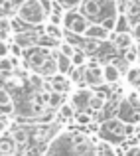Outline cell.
I'll return each mask as SVG.
<instances>
[{
  "mask_svg": "<svg viewBox=\"0 0 140 156\" xmlns=\"http://www.w3.org/2000/svg\"><path fill=\"white\" fill-rule=\"evenodd\" d=\"M79 10L91 24H105L121 14L118 0H83Z\"/></svg>",
  "mask_w": 140,
  "mask_h": 156,
  "instance_id": "obj_1",
  "label": "cell"
},
{
  "mask_svg": "<svg viewBox=\"0 0 140 156\" xmlns=\"http://www.w3.org/2000/svg\"><path fill=\"white\" fill-rule=\"evenodd\" d=\"M16 16L20 22L28 24V26H40L47 20V12L40 4V0H24L18 8H16Z\"/></svg>",
  "mask_w": 140,
  "mask_h": 156,
  "instance_id": "obj_2",
  "label": "cell"
},
{
  "mask_svg": "<svg viewBox=\"0 0 140 156\" xmlns=\"http://www.w3.org/2000/svg\"><path fill=\"white\" fill-rule=\"evenodd\" d=\"M126 122H122L121 119H109L101 125V138L110 144H117V142H122L126 138V130H124Z\"/></svg>",
  "mask_w": 140,
  "mask_h": 156,
  "instance_id": "obj_3",
  "label": "cell"
},
{
  "mask_svg": "<svg viewBox=\"0 0 140 156\" xmlns=\"http://www.w3.org/2000/svg\"><path fill=\"white\" fill-rule=\"evenodd\" d=\"M83 83L91 85V87H99L105 83V75H103V65H99L97 61H89L87 67L83 71Z\"/></svg>",
  "mask_w": 140,
  "mask_h": 156,
  "instance_id": "obj_4",
  "label": "cell"
},
{
  "mask_svg": "<svg viewBox=\"0 0 140 156\" xmlns=\"http://www.w3.org/2000/svg\"><path fill=\"white\" fill-rule=\"evenodd\" d=\"M118 119H121L122 122H132V125H136L138 122V111H136V107H134L132 103H130L128 99H122L121 103H118Z\"/></svg>",
  "mask_w": 140,
  "mask_h": 156,
  "instance_id": "obj_5",
  "label": "cell"
},
{
  "mask_svg": "<svg viewBox=\"0 0 140 156\" xmlns=\"http://www.w3.org/2000/svg\"><path fill=\"white\" fill-rule=\"evenodd\" d=\"M91 97H93V91H91V89L81 87V89H75V91L71 93V99H69V103L75 107V111H83L85 107H89Z\"/></svg>",
  "mask_w": 140,
  "mask_h": 156,
  "instance_id": "obj_6",
  "label": "cell"
},
{
  "mask_svg": "<svg viewBox=\"0 0 140 156\" xmlns=\"http://www.w3.org/2000/svg\"><path fill=\"white\" fill-rule=\"evenodd\" d=\"M47 55H51V53H49V50H46V48H32V51L28 53V57H26V61H28V65H32V67L36 69V71H40L42 65H44V61L47 59Z\"/></svg>",
  "mask_w": 140,
  "mask_h": 156,
  "instance_id": "obj_7",
  "label": "cell"
},
{
  "mask_svg": "<svg viewBox=\"0 0 140 156\" xmlns=\"http://www.w3.org/2000/svg\"><path fill=\"white\" fill-rule=\"evenodd\" d=\"M110 34H113V32H109L103 24H91V26L87 28V32H85V38L99 40V42H107V40H110Z\"/></svg>",
  "mask_w": 140,
  "mask_h": 156,
  "instance_id": "obj_8",
  "label": "cell"
},
{
  "mask_svg": "<svg viewBox=\"0 0 140 156\" xmlns=\"http://www.w3.org/2000/svg\"><path fill=\"white\" fill-rule=\"evenodd\" d=\"M71 83H73V81L69 79L67 75H63V73H55V75L51 77V81H49V87H51V91L67 93L69 89H71Z\"/></svg>",
  "mask_w": 140,
  "mask_h": 156,
  "instance_id": "obj_9",
  "label": "cell"
},
{
  "mask_svg": "<svg viewBox=\"0 0 140 156\" xmlns=\"http://www.w3.org/2000/svg\"><path fill=\"white\" fill-rule=\"evenodd\" d=\"M110 38H113V46L117 48V50H128V48H132L134 44H136V40L132 38L130 32H122V34H117V32H114V36H110Z\"/></svg>",
  "mask_w": 140,
  "mask_h": 156,
  "instance_id": "obj_10",
  "label": "cell"
},
{
  "mask_svg": "<svg viewBox=\"0 0 140 156\" xmlns=\"http://www.w3.org/2000/svg\"><path fill=\"white\" fill-rule=\"evenodd\" d=\"M14 113V99L6 87H0V115H12Z\"/></svg>",
  "mask_w": 140,
  "mask_h": 156,
  "instance_id": "obj_11",
  "label": "cell"
},
{
  "mask_svg": "<svg viewBox=\"0 0 140 156\" xmlns=\"http://www.w3.org/2000/svg\"><path fill=\"white\" fill-rule=\"evenodd\" d=\"M12 40H14L16 44H20L24 50H32V48H36V44H38V38H36L32 32H18V34H14Z\"/></svg>",
  "mask_w": 140,
  "mask_h": 156,
  "instance_id": "obj_12",
  "label": "cell"
},
{
  "mask_svg": "<svg viewBox=\"0 0 140 156\" xmlns=\"http://www.w3.org/2000/svg\"><path fill=\"white\" fill-rule=\"evenodd\" d=\"M121 67L118 65H114V63H105L103 65V75H105V83H110V85H114L118 79H121Z\"/></svg>",
  "mask_w": 140,
  "mask_h": 156,
  "instance_id": "obj_13",
  "label": "cell"
},
{
  "mask_svg": "<svg viewBox=\"0 0 140 156\" xmlns=\"http://www.w3.org/2000/svg\"><path fill=\"white\" fill-rule=\"evenodd\" d=\"M38 73H42L44 77H53L55 73H59V69H57V59H55V55H47V59L44 61L42 69H40Z\"/></svg>",
  "mask_w": 140,
  "mask_h": 156,
  "instance_id": "obj_14",
  "label": "cell"
},
{
  "mask_svg": "<svg viewBox=\"0 0 140 156\" xmlns=\"http://www.w3.org/2000/svg\"><path fill=\"white\" fill-rule=\"evenodd\" d=\"M55 59H57V69H59V73L67 75V73L73 69V61H71V57H67V55H63V53L57 51V53H55Z\"/></svg>",
  "mask_w": 140,
  "mask_h": 156,
  "instance_id": "obj_15",
  "label": "cell"
},
{
  "mask_svg": "<svg viewBox=\"0 0 140 156\" xmlns=\"http://www.w3.org/2000/svg\"><path fill=\"white\" fill-rule=\"evenodd\" d=\"M132 30V22H130L128 14H118L117 16V26H114V32L117 34H122V32H130Z\"/></svg>",
  "mask_w": 140,
  "mask_h": 156,
  "instance_id": "obj_16",
  "label": "cell"
},
{
  "mask_svg": "<svg viewBox=\"0 0 140 156\" xmlns=\"http://www.w3.org/2000/svg\"><path fill=\"white\" fill-rule=\"evenodd\" d=\"M44 34L51 36L55 40H61L63 38V26L61 24H53V22H46L44 24Z\"/></svg>",
  "mask_w": 140,
  "mask_h": 156,
  "instance_id": "obj_17",
  "label": "cell"
},
{
  "mask_svg": "<svg viewBox=\"0 0 140 156\" xmlns=\"http://www.w3.org/2000/svg\"><path fill=\"white\" fill-rule=\"evenodd\" d=\"M79 14H81V10H63V14H61V26H63L65 32L73 26V22L77 20Z\"/></svg>",
  "mask_w": 140,
  "mask_h": 156,
  "instance_id": "obj_18",
  "label": "cell"
},
{
  "mask_svg": "<svg viewBox=\"0 0 140 156\" xmlns=\"http://www.w3.org/2000/svg\"><path fill=\"white\" fill-rule=\"evenodd\" d=\"M18 144H16L14 138H0V154H16Z\"/></svg>",
  "mask_w": 140,
  "mask_h": 156,
  "instance_id": "obj_19",
  "label": "cell"
},
{
  "mask_svg": "<svg viewBox=\"0 0 140 156\" xmlns=\"http://www.w3.org/2000/svg\"><path fill=\"white\" fill-rule=\"evenodd\" d=\"M95 150H97V156H118L117 148H113V144L107 142V140H101L97 146H95Z\"/></svg>",
  "mask_w": 140,
  "mask_h": 156,
  "instance_id": "obj_20",
  "label": "cell"
},
{
  "mask_svg": "<svg viewBox=\"0 0 140 156\" xmlns=\"http://www.w3.org/2000/svg\"><path fill=\"white\" fill-rule=\"evenodd\" d=\"M12 138L16 140V144H18V148H26L28 140H30V136H28L26 129H14V133H12Z\"/></svg>",
  "mask_w": 140,
  "mask_h": 156,
  "instance_id": "obj_21",
  "label": "cell"
},
{
  "mask_svg": "<svg viewBox=\"0 0 140 156\" xmlns=\"http://www.w3.org/2000/svg\"><path fill=\"white\" fill-rule=\"evenodd\" d=\"M105 105H107V97L101 95V93H93L91 101H89V109L91 111H101V109H105Z\"/></svg>",
  "mask_w": 140,
  "mask_h": 156,
  "instance_id": "obj_22",
  "label": "cell"
},
{
  "mask_svg": "<svg viewBox=\"0 0 140 156\" xmlns=\"http://www.w3.org/2000/svg\"><path fill=\"white\" fill-rule=\"evenodd\" d=\"M57 50H59V53H63V55L73 57V55H75V51H77V48L73 46V44L69 42V40H61L59 46H57Z\"/></svg>",
  "mask_w": 140,
  "mask_h": 156,
  "instance_id": "obj_23",
  "label": "cell"
},
{
  "mask_svg": "<svg viewBox=\"0 0 140 156\" xmlns=\"http://www.w3.org/2000/svg\"><path fill=\"white\" fill-rule=\"evenodd\" d=\"M63 93H57V91H51L49 93V99H47V107L49 109H59L63 105Z\"/></svg>",
  "mask_w": 140,
  "mask_h": 156,
  "instance_id": "obj_24",
  "label": "cell"
},
{
  "mask_svg": "<svg viewBox=\"0 0 140 156\" xmlns=\"http://www.w3.org/2000/svg\"><path fill=\"white\" fill-rule=\"evenodd\" d=\"M14 61H12V55H8V57H2V61H0V73H4L6 77H10L12 75V71H14Z\"/></svg>",
  "mask_w": 140,
  "mask_h": 156,
  "instance_id": "obj_25",
  "label": "cell"
},
{
  "mask_svg": "<svg viewBox=\"0 0 140 156\" xmlns=\"http://www.w3.org/2000/svg\"><path fill=\"white\" fill-rule=\"evenodd\" d=\"M124 61L128 65H136L138 61H140V55H138V50L136 48H128V50H124Z\"/></svg>",
  "mask_w": 140,
  "mask_h": 156,
  "instance_id": "obj_26",
  "label": "cell"
},
{
  "mask_svg": "<svg viewBox=\"0 0 140 156\" xmlns=\"http://www.w3.org/2000/svg\"><path fill=\"white\" fill-rule=\"evenodd\" d=\"M71 61H73V67H83L85 61H87V51L77 48V51H75V55L71 57Z\"/></svg>",
  "mask_w": 140,
  "mask_h": 156,
  "instance_id": "obj_27",
  "label": "cell"
},
{
  "mask_svg": "<svg viewBox=\"0 0 140 156\" xmlns=\"http://www.w3.org/2000/svg\"><path fill=\"white\" fill-rule=\"evenodd\" d=\"M83 0H55V4L63 10H79Z\"/></svg>",
  "mask_w": 140,
  "mask_h": 156,
  "instance_id": "obj_28",
  "label": "cell"
},
{
  "mask_svg": "<svg viewBox=\"0 0 140 156\" xmlns=\"http://www.w3.org/2000/svg\"><path fill=\"white\" fill-rule=\"evenodd\" d=\"M57 113H59L61 119H73L75 117V107H73L71 103H63L59 109H57Z\"/></svg>",
  "mask_w": 140,
  "mask_h": 156,
  "instance_id": "obj_29",
  "label": "cell"
},
{
  "mask_svg": "<svg viewBox=\"0 0 140 156\" xmlns=\"http://www.w3.org/2000/svg\"><path fill=\"white\" fill-rule=\"evenodd\" d=\"M126 81L130 85H140V67H130L126 71Z\"/></svg>",
  "mask_w": 140,
  "mask_h": 156,
  "instance_id": "obj_30",
  "label": "cell"
},
{
  "mask_svg": "<svg viewBox=\"0 0 140 156\" xmlns=\"http://www.w3.org/2000/svg\"><path fill=\"white\" fill-rule=\"evenodd\" d=\"M38 119H40V125H51L55 121V113H53V109H46Z\"/></svg>",
  "mask_w": 140,
  "mask_h": 156,
  "instance_id": "obj_31",
  "label": "cell"
},
{
  "mask_svg": "<svg viewBox=\"0 0 140 156\" xmlns=\"http://www.w3.org/2000/svg\"><path fill=\"white\" fill-rule=\"evenodd\" d=\"M42 73H38V71H34V73H30V77H28V79H30V85L34 89H42L44 87V79H42Z\"/></svg>",
  "mask_w": 140,
  "mask_h": 156,
  "instance_id": "obj_32",
  "label": "cell"
},
{
  "mask_svg": "<svg viewBox=\"0 0 140 156\" xmlns=\"http://www.w3.org/2000/svg\"><path fill=\"white\" fill-rule=\"evenodd\" d=\"M12 32V18L0 16V34H10Z\"/></svg>",
  "mask_w": 140,
  "mask_h": 156,
  "instance_id": "obj_33",
  "label": "cell"
},
{
  "mask_svg": "<svg viewBox=\"0 0 140 156\" xmlns=\"http://www.w3.org/2000/svg\"><path fill=\"white\" fill-rule=\"evenodd\" d=\"M67 77L73 83H83V71H81V67H73L71 71L67 73Z\"/></svg>",
  "mask_w": 140,
  "mask_h": 156,
  "instance_id": "obj_34",
  "label": "cell"
},
{
  "mask_svg": "<svg viewBox=\"0 0 140 156\" xmlns=\"http://www.w3.org/2000/svg\"><path fill=\"white\" fill-rule=\"evenodd\" d=\"M75 121L79 122V125H91L93 117H91L89 113H83V111H77V113H75Z\"/></svg>",
  "mask_w": 140,
  "mask_h": 156,
  "instance_id": "obj_35",
  "label": "cell"
},
{
  "mask_svg": "<svg viewBox=\"0 0 140 156\" xmlns=\"http://www.w3.org/2000/svg\"><path fill=\"white\" fill-rule=\"evenodd\" d=\"M40 4H42L44 10L47 12V16L55 12V0H40Z\"/></svg>",
  "mask_w": 140,
  "mask_h": 156,
  "instance_id": "obj_36",
  "label": "cell"
},
{
  "mask_svg": "<svg viewBox=\"0 0 140 156\" xmlns=\"http://www.w3.org/2000/svg\"><path fill=\"white\" fill-rule=\"evenodd\" d=\"M10 55H14V57H24V48L20 46V44L12 42V46H10Z\"/></svg>",
  "mask_w": 140,
  "mask_h": 156,
  "instance_id": "obj_37",
  "label": "cell"
},
{
  "mask_svg": "<svg viewBox=\"0 0 140 156\" xmlns=\"http://www.w3.org/2000/svg\"><path fill=\"white\" fill-rule=\"evenodd\" d=\"M124 156H140V144H132L124 150Z\"/></svg>",
  "mask_w": 140,
  "mask_h": 156,
  "instance_id": "obj_38",
  "label": "cell"
},
{
  "mask_svg": "<svg viewBox=\"0 0 140 156\" xmlns=\"http://www.w3.org/2000/svg\"><path fill=\"white\" fill-rule=\"evenodd\" d=\"M8 55H10V46H8V42L0 40V57H8Z\"/></svg>",
  "mask_w": 140,
  "mask_h": 156,
  "instance_id": "obj_39",
  "label": "cell"
},
{
  "mask_svg": "<svg viewBox=\"0 0 140 156\" xmlns=\"http://www.w3.org/2000/svg\"><path fill=\"white\" fill-rule=\"evenodd\" d=\"M130 34H132V38L136 40V42L140 44V22L132 24V30H130Z\"/></svg>",
  "mask_w": 140,
  "mask_h": 156,
  "instance_id": "obj_40",
  "label": "cell"
},
{
  "mask_svg": "<svg viewBox=\"0 0 140 156\" xmlns=\"http://www.w3.org/2000/svg\"><path fill=\"white\" fill-rule=\"evenodd\" d=\"M24 156H44V154H42L40 148H30L28 152H24Z\"/></svg>",
  "mask_w": 140,
  "mask_h": 156,
  "instance_id": "obj_41",
  "label": "cell"
},
{
  "mask_svg": "<svg viewBox=\"0 0 140 156\" xmlns=\"http://www.w3.org/2000/svg\"><path fill=\"white\" fill-rule=\"evenodd\" d=\"M6 126H8V125H6V121H4V119H0V134L6 130Z\"/></svg>",
  "mask_w": 140,
  "mask_h": 156,
  "instance_id": "obj_42",
  "label": "cell"
},
{
  "mask_svg": "<svg viewBox=\"0 0 140 156\" xmlns=\"http://www.w3.org/2000/svg\"><path fill=\"white\" fill-rule=\"evenodd\" d=\"M14 2H18V4H22V2H24V0H14Z\"/></svg>",
  "mask_w": 140,
  "mask_h": 156,
  "instance_id": "obj_43",
  "label": "cell"
},
{
  "mask_svg": "<svg viewBox=\"0 0 140 156\" xmlns=\"http://www.w3.org/2000/svg\"><path fill=\"white\" fill-rule=\"evenodd\" d=\"M0 156H14V154H0Z\"/></svg>",
  "mask_w": 140,
  "mask_h": 156,
  "instance_id": "obj_44",
  "label": "cell"
},
{
  "mask_svg": "<svg viewBox=\"0 0 140 156\" xmlns=\"http://www.w3.org/2000/svg\"><path fill=\"white\" fill-rule=\"evenodd\" d=\"M44 156H51V154H44Z\"/></svg>",
  "mask_w": 140,
  "mask_h": 156,
  "instance_id": "obj_45",
  "label": "cell"
},
{
  "mask_svg": "<svg viewBox=\"0 0 140 156\" xmlns=\"http://www.w3.org/2000/svg\"><path fill=\"white\" fill-rule=\"evenodd\" d=\"M138 55H140V48H138Z\"/></svg>",
  "mask_w": 140,
  "mask_h": 156,
  "instance_id": "obj_46",
  "label": "cell"
},
{
  "mask_svg": "<svg viewBox=\"0 0 140 156\" xmlns=\"http://www.w3.org/2000/svg\"><path fill=\"white\" fill-rule=\"evenodd\" d=\"M0 61H2V57H0Z\"/></svg>",
  "mask_w": 140,
  "mask_h": 156,
  "instance_id": "obj_47",
  "label": "cell"
}]
</instances>
